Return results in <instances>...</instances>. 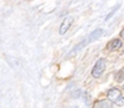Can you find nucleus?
Returning a JSON list of instances; mask_svg holds the SVG:
<instances>
[{
    "instance_id": "nucleus-9",
    "label": "nucleus",
    "mask_w": 124,
    "mask_h": 108,
    "mask_svg": "<svg viewBox=\"0 0 124 108\" xmlns=\"http://www.w3.org/2000/svg\"><path fill=\"white\" fill-rule=\"evenodd\" d=\"M120 36H122V39L124 40V29L122 30V32H120Z\"/></svg>"
},
{
    "instance_id": "nucleus-5",
    "label": "nucleus",
    "mask_w": 124,
    "mask_h": 108,
    "mask_svg": "<svg viewBox=\"0 0 124 108\" xmlns=\"http://www.w3.org/2000/svg\"><path fill=\"white\" fill-rule=\"evenodd\" d=\"M123 42L120 39H114V40H110L108 44H107V50L108 51H117L122 47Z\"/></svg>"
},
{
    "instance_id": "nucleus-4",
    "label": "nucleus",
    "mask_w": 124,
    "mask_h": 108,
    "mask_svg": "<svg viewBox=\"0 0 124 108\" xmlns=\"http://www.w3.org/2000/svg\"><path fill=\"white\" fill-rule=\"evenodd\" d=\"M102 34H103V30L102 29H97V30H94L93 32H91V34L85 39V41H86V44L88 45V44H91V42H93V41H96V40H98L101 36H102Z\"/></svg>"
},
{
    "instance_id": "nucleus-3",
    "label": "nucleus",
    "mask_w": 124,
    "mask_h": 108,
    "mask_svg": "<svg viewBox=\"0 0 124 108\" xmlns=\"http://www.w3.org/2000/svg\"><path fill=\"white\" fill-rule=\"evenodd\" d=\"M72 23H73V17H72V16L65 17V20L62 21V24H61V26H60V35H65L66 32L68 31V29L71 27Z\"/></svg>"
},
{
    "instance_id": "nucleus-6",
    "label": "nucleus",
    "mask_w": 124,
    "mask_h": 108,
    "mask_svg": "<svg viewBox=\"0 0 124 108\" xmlns=\"http://www.w3.org/2000/svg\"><path fill=\"white\" fill-rule=\"evenodd\" d=\"M110 103L108 101H104V100H102V101H97L94 104H93V108H110Z\"/></svg>"
},
{
    "instance_id": "nucleus-7",
    "label": "nucleus",
    "mask_w": 124,
    "mask_h": 108,
    "mask_svg": "<svg viewBox=\"0 0 124 108\" xmlns=\"http://www.w3.org/2000/svg\"><path fill=\"white\" fill-rule=\"evenodd\" d=\"M114 78H116L117 82H123V81H124V68H120V70L116 73Z\"/></svg>"
},
{
    "instance_id": "nucleus-2",
    "label": "nucleus",
    "mask_w": 124,
    "mask_h": 108,
    "mask_svg": "<svg viewBox=\"0 0 124 108\" xmlns=\"http://www.w3.org/2000/svg\"><path fill=\"white\" fill-rule=\"evenodd\" d=\"M106 60L104 58H99L97 62H96V65H94V67H93V70H92V76L94 77V78H98L104 72V70H106Z\"/></svg>"
},
{
    "instance_id": "nucleus-1",
    "label": "nucleus",
    "mask_w": 124,
    "mask_h": 108,
    "mask_svg": "<svg viewBox=\"0 0 124 108\" xmlns=\"http://www.w3.org/2000/svg\"><path fill=\"white\" fill-rule=\"evenodd\" d=\"M107 97L110 102L116 103L117 106H124V96L122 94V91L119 88H110L107 92Z\"/></svg>"
},
{
    "instance_id": "nucleus-8",
    "label": "nucleus",
    "mask_w": 124,
    "mask_h": 108,
    "mask_svg": "<svg viewBox=\"0 0 124 108\" xmlns=\"http://www.w3.org/2000/svg\"><path fill=\"white\" fill-rule=\"evenodd\" d=\"M119 8H120V5H117V6H116V8H114V9H113V10H112V11H110V13H109V14L107 15V17H106V20H109V19H110V17L113 16V14H114V13L117 11V10H118Z\"/></svg>"
}]
</instances>
